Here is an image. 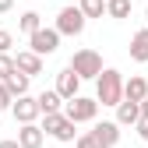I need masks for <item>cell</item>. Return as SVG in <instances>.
<instances>
[{
	"instance_id": "1",
	"label": "cell",
	"mask_w": 148,
	"mask_h": 148,
	"mask_svg": "<svg viewBox=\"0 0 148 148\" xmlns=\"http://www.w3.org/2000/svg\"><path fill=\"white\" fill-rule=\"evenodd\" d=\"M95 102L102 106H120L123 102V74L113 67H102V74L95 78Z\"/></svg>"
},
{
	"instance_id": "2",
	"label": "cell",
	"mask_w": 148,
	"mask_h": 148,
	"mask_svg": "<svg viewBox=\"0 0 148 148\" xmlns=\"http://www.w3.org/2000/svg\"><path fill=\"white\" fill-rule=\"evenodd\" d=\"M67 67L78 74L81 81H88V78H99V74H102V57H99L95 49H78V53L71 57Z\"/></svg>"
},
{
	"instance_id": "3",
	"label": "cell",
	"mask_w": 148,
	"mask_h": 148,
	"mask_svg": "<svg viewBox=\"0 0 148 148\" xmlns=\"http://www.w3.org/2000/svg\"><path fill=\"white\" fill-rule=\"evenodd\" d=\"M95 113H99V102H95V99H85V95L67 99V109H64V116H67L74 127H78V123H92Z\"/></svg>"
},
{
	"instance_id": "4",
	"label": "cell",
	"mask_w": 148,
	"mask_h": 148,
	"mask_svg": "<svg viewBox=\"0 0 148 148\" xmlns=\"http://www.w3.org/2000/svg\"><path fill=\"white\" fill-rule=\"evenodd\" d=\"M42 134H49V138H57V141H74L78 134H74V123L64 116V113H46V120H42Z\"/></svg>"
},
{
	"instance_id": "5",
	"label": "cell",
	"mask_w": 148,
	"mask_h": 148,
	"mask_svg": "<svg viewBox=\"0 0 148 148\" xmlns=\"http://www.w3.org/2000/svg\"><path fill=\"white\" fill-rule=\"evenodd\" d=\"M57 35H81L85 32V14L78 11V7H60V14H57Z\"/></svg>"
},
{
	"instance_id": "6",
	"label": "cell",
	"mask_w": 148,
	"mask_h": 148,
	"mask_svg": "<svg viewBox=\"0 0 148 148\" xmlns=\"http://www.w3.org/2000/svg\"><path fill=\"white\" fill-rule=\"evenodd\" d=\"M28 49L35 53V57H49V53H57V46H60V35H57V28H39V32H32L28 35Z\"/></svg>"
},
{
	"instance_id": "7",
	"label": "cell",
	"mask_w": 148,
	"mask_h": 148,
	"mask_svg": "<svg viewBox=\"0 0 148 148\" xmlns=\"http://www.w3.org/2000/svg\"><path fill=\"white\" fill-rule=\"evenodd\" d=\"M11 113H14V120H18V123H35V120L42 116L32 95H21V99H14V102H11Z\"/></svg>"
},
{
	"instance_id": "8",
	"label": "cell",
	"mask_w": 148,
	"mask_h": 148,
	"mask_svg": "<svg viewBox=\"0 0 148 148\" xmlns=\"http://www.w3.org/2000/svg\"><path fill=\"white\" fill-rule=\"evenodd\" d=\"M78 88H81V78H78L71 67H64V71L57 74V88H53V92H57L60 99H74V95H78Z\"/></svg>"
},
{
	"instance_id": "9",
	"label": "cell",
	"mask_w": 148,
	"mask_h": 148,
	"mask_svg": "<svg viewBox=\"0 0 148 148\" xmlns=\"http://www.w3.org/2000/svg\"><path fill=\"white\" fill-rule=\"evenodd\" d=\"M92 138H95L102 148H116V141H120V127H116V120H102V123H95V127H92Z\"/></svg>"
},
{
	"instance_id": "10",
	"label": "cell",
	"mask_w": 148,
	"mask_h": 148,
	"mask_svg": "<svg viewBox=\"0 0 148 148\" xmlns=\"http://www.w3.org/2000/svg\"><path fill=\"white\" fill-rule=\"evenodd\" d=\"M14 71H21L25 78H35V74H42V57H35L32 49H18V57H14Z\"/></svg>"
},
{
	"instance_id": "11",
	"label": "cell",
	"mask_w": 148,
	"mask_h": 148,
	"mask_svg": "<svg viewBox=\"0 0 148 148\" xmlns=\"http://www.w3.org/2000/svg\"><path fill=\"white\" fill-rule=\"evenodd\" d=\"M14 141L21 145V148H42L46 134H42V127H39V123H21V131H18Z\"/></svg>"
},
{
	"instance_id": "12",
	"label": "cell",
	"mask_w": 148,
	"mask_h": 148,
	"mask_svg": "<svg viewBox=\"0 0 148 148\" xmlns=\"http://www.w3.org/2000/svg\"><path fill=\"white\" fill-rule=\"evenodd\" d=\"M123 99H127V102H141V99H148V81L138 78V74H134V78H127V81H123Z\"/></svg>"
},
{
	"instance_id": "13",
	"label": "cell",
	"mask_w": 148,
	"mask_h": 148,
	"mask_svg": "<svg viewBox=\"0 0 148 148\" xmlns=\"http://www.w3.org/2000/svg\"><path fill=\"white\" fill-rule=\"evenodd\" d=\"M131 60L148 64V28H141V32L131 35Z\"/></svg>"
},
{
	"instance_id": "14",
	"label": "cell",
	"mask_w": 148,
	"mask_h": 148,
	"mask_svg": "<svg viewBox=\"0 0 148 148\" xmlns=\"http://www.w3.org/2000/svg\"><path fill=\"white\" fill-rule=\"evenodd\" d=\"M138 116H141V109H138V102H120L116 106V127H134L138 123Z\"/></svg>"
},
{
	"instance_id": "15",
	"label": "cell",
	"mask_w": 148,
	"mask_h": 148,
	"mask_svg": "<svg viewBox=\"0 0 148 148\" xmlns=\"http://www.w3.org/2000/svg\"><path fill=\"white\" fill-rule=\"evenodd\" d=\"M28 81H32V78H25L21 71H14L11 78H7V81H0V85H4V88L11 92L14 99H21V95H28Z\"/></svg>"
},
{
	"instance_id": "16",
	"label": "cell",
	"mask_w": 148,
	"mask_h": 148,
	"mask_svg": "<svg viewBox=\"0 0 148 148\" xmlns=\"http://www.w3.org/2000/svg\"><path fill=\"white\" fill-rule=\"evenodd\" d=\"M35 106H39V113L46 116V113H60L64 99L57 95V92H42V95H35Z\"/></svg>"
},
{
	"instance_id": "17",
	"label": "cell",
	"mask_w": 148,
	"mask_h": 148,
	"mask_svg": "<svg viewBox=\"0 0 148 148\" xmlns=\"http://www.w3.org/2000/svg\"><path fill=\"white\" fill-rule=\"evenodd\" d=\"M78 11L85 14V21H88V18H102L106 14V0H81Z\"/></svg>"
},
{
	"instance_id": "18",
	"label": "cell",
	"mask_w": 148,
	"mask_h": 148,
	"mask_svg": "<svg viewBox=\"0 0 148 148\" xmlns=\"http://www.w3.org/2000/svg\"><path fill=\"white\" fill-rule=\"evenodd\" d=\"M39 28H42V14H39V11H25V14H21V32L32 35V32H39Z\"/></svg>"
},
{
	"instance_id": "19",
	"label": "cell",
	"mask_w": 148,
	"mask_h": 148,
	"mask_svg": "<svg viewBox=\"0 0 148 148\" xmlns=\"http://www.w3.org/2000/svg\"><path fill=\"white\" fill-rule=\"evenodd\" d=\"M106 14L109 18H127L131 14V0H106Z\"/></svg>"
},
{
	"instance_id": "20",
	"label": "cell",
	"mask_w": 148,
	"mask_h": 148,
	"mask_svg": "<svg viewBox=\"0 0 148 148\" xmlns=\"http://www.w3.org/2000/svg\"><path fill=\"white\" fill-rule=\"evenodd\" d=\"M11 74H14V57L11 53H0V81H7Z\"/></svg>"
},
{
	"instance_id": "21",
	"label": "cell",
	"mask_w": 148,
	"mask_h": 148,
	"mask_svg": "<svg viewBox=\"0 0 148 148\" xmlns=\"http://www.w3.org/2000/svg\"><path fill=\"white\" fill-rule=\"evenodd\" d=\"M74 148H102V145L92 138V131H85V134H78V138H74Z\"/></svg>"
},
{
	"instance_id": "22",
	"label": "cell",
	"mask_w": 148,
	"mask_h": 148,
	"mask_svg": "<svg viewBox=\"0 0 148 148\" xmlns=\"http://www.w3.org/2000/svg\"><path fill=\"white\" fill-rule=\"evenodd\" d=\"M11 102H14V95H11L4 85H0V113H7V109H11Z\"/></svg>"
},
{
	"instance_id": "23",
	"label": "cell",
	"mask_w": 148,
	"mask_h": 148,
	"mask_svg": "<svg viewBox=\"0 0 148 148\" xmlns=\"http://www.w3.org/2000/svg\"><path fill=\"white\" fill-rule=\"evenodd\" d=\"M11 42H14V35H11L7 28H0V53H7V49H11Z\"/></svg>"
},
{
	"instance_id": "24",
	"label": "cell",
	"mask_w": 148,
	"mask_h": 148,
	"mask_svg": "<svg viewBox=\"0 0 148 148\" xmlns=\"http://www.w3.org/2000/svg\"><path fill=\"white\" fill-rule=\"evenodd\" d=\"M134 131H138V138H145V141H148V116H138Z\"/></svg>"
},
{
	"instance_id": "25",
	"label": "cell",
	"mask_w": 148,
	"mask_h": 148,
	"mask_svg": "<svg viewBox=\"0 0 148 148\" xmlns=\"http://www.w3.org/2000/svg\"><path fill=\"white\" fill-rule=\"evenodd\" d=\"M11 7H14V0H0V14H7Z\"/></svg>"
},
{
	"instance_id": "26",
	"label": "cell",
	"mask_w": 148,
	"mask_h": 148,
	"mask_svg": "<svg viewBox=\"0 0 148 148\" xmlns=\"http://www.w3.org/2000/svg\"><path fill=\"white\" fill-rule=\"evenodd\" d=\"M0 148H21V145H18V141L11 138V141H0Z\"/></svg>"
},
{
	"instance_id": "27",
	"label": "cell",
	"mask_w": 148,
	"mask_h": 148,
	"mask_svg": "<svg viewBox=\"0 0 148 148\" xmlns=\"http://www.w3.org/2000/svg\"><path fill=\"white\" fill-rule=\"evenodd\" d=\"M138 109H141V116H148V99H141V102H138Z\"/></svg>"
},
{
	"instance_id": "28",
	"label": "cell",
	"mask_w": 148,
	"mask_h": 148,
	"mask_svg": "<svg viewBox=\"0 0 148 148\" xmlns=\"http://www.w3.org/2000/svg\"><path fill=\"white\" fill-rule=\"evenodd\" d=\"M145 21H148V7H145Z\"/></svg>"
}]
</instances>
